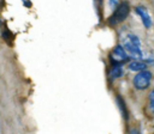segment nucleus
Listing matches in <instances>:
<instances>
[{
    "instance_id": "1",
    "label": "nucleus",
    "mask_w": 154,
    "mask_h": 134,
    "mask_svg": "<svg viewBox=\"0 0 154 134\" xmlns=\"http://www.w3.org/2000/svg\"><path fill=\"white\" fill-rule=\"evenodd\" d=\"M123 47H124V49L126 50V53L131 57H134V59H142L143 53H142V49H141V42H140L137 36L131 35V34L128 35L124 38Z\"/></svg>"
},
{
    "instance_id": "2",
    "label": "nucleus",
    "mask_w": 154,
    "mask_h": 134,
    "mask_svg": "<svg viewBox=\"0 0 154 134\" xmlns=\"http://www.w3.org/2000/svg\"><path fill=\"white\" fill-rule=\"evenodd\" d=\"M129 12H130L129 2L128 1H122L120 4H118V6L116 7V11L112 13V16L108 18V24L111 26H116V25L120 24L123 20H125Z\"/></svg>"
},
{
    "instance_id": "3",
    "label": "nucleus",
    "mask_w": 154,
    "mask_h": 134,
    "mask_svg": "<svg viewBox=\"0 0 154 134\" xmlns=\"http://www.w3.org/2000/svg\"><path fill=\"white\" fill-rule=\"evenodd\" d=\"M152 78H153V75L149 71H147V69L140 71L134 78V86L137 90H146L150 85Z\"/></svg>"
},
{
    "instance_id": "4",
    "label": "nucleus",
    "mask_w": 154,
    "mask_h": 134,
    "mask_svg": "<svg viewBox=\"0 0 154 134\" xmlns=\"http://www.w3.org/2000/svg\"><path fill=\"white\" fill-rule=\"evenodd\" d=\"M109 59H111V61H112L113 63H122V62L126 61V59H128V53H126V50L124 49L123 45L118 44V45H116V47L113 48V50L111 51Z\"/></svg>"
},
{
    "instance_id": "5",
    "label": "nucleus",
    "mask_w": 154,
    "mask_h": 134,
    "mask_svg": "<svg viewBox=\"0 0 154 134\" xmlns=\"http://www.w3.org/2000/svg\"><path fill=\"white\" fill-rule=\"evenodd\" d=\"M135 11H136V13L141 17L144 28H150V26H152V18H150L149 12L147 11V8H146L144 6H137V7L135 8Z\"/></svg>"
},
{
    "instance_id": "6",
    "label": "nucleus",
    "mask_w": 154,
    "mask_h": 134,
    "mask_svg": "<svg viewBox=\"0 0 154 134\" xmlns=\"http://www.w3.org/2000/svg\"><path fill=\"white\" fill-rule=\"evenodd\" d=\"M128 68L132 72H140V71H143L147 68V63L144 61H140V60H134L131 62H129L128 65Z\"/></svg>"
},
{
    "instance_id": "7",
    "label": "nucleus",
    "mask_w": 154,
    "mask_h": 134,
    "mask_svg": "<svg viewBox=\"0 0 154 134\" xmlns=\"http://www.w3.org/2000/svg\"><path fill=\"white\" fill-rule=\"evenodd\" d=\"M108 75H109L111 79H118V78H120V77L123 75V69H122V67H120L118 63H114V65L111 67V69H109V72H108Z\"/></svg>"
},
{
    "instance_id": "8",
    "label": "nucleus",
    "mask_w": 154,
    "mask_h": 134,
    "mask_svg": "<svg viewBox=\"0 0 154 134\" xmlns=\"http://www.w3.org/2000/svg\"><path fill=\"white\" fill-rule=\"evenodd\" d=\"M117 104L119 105V110L122 111V114H123V117H124L125 120H128V111H126V105H125V102L123 100V98H122L120 96H118V97H117Z\"/></svg>"
},
{
    "instance_id": "9",
    "label": "nucleus",
    "mask_w": 154,
    "mask_h": 134,
    "mask_svg": "<svg viewBox=\"0 0 154 134\" xmlns=\"http://www.w3.org/2000/svg\"><path fill=\"white\" fill-rule=\"evenodd\" d=\"M108 4H109V6H111L112 8H114L116 5L118 4V0H108Z\"/></svg>"
},
{
    "instance_id": "10",
    "label": "nucleus",
    "mask_w": 154,
    "mask_h": 134,
    "mask_svg": "<svg viewBox=\"0 0 154 134\" xmlns=\"http://www.w3.org/2000/svg\"><path fill=\"white\" fill-rule=\"evenodd\" d=\"M148 97H149V102H154V89L149 92V96Z\"/></svg>"
},
{
    "instance_id": "11",
    "label": "nucleus",
    "mask_w": 154,
    "mask_h": 134,
    "mask_svg": "<svg viewBox=\"0 0 154 134\" xmlns=\"http://www.w3.org/2000/svg\"><path fill=\"white\" fill-rule=\"evenodd\" d=\"M149 109H150V111L154 114V102H149Z\"/></svg>"
},
{
    "instance_id": "12",
    "label": "nucleus",
    "mask_w": 154,
    "mask_h": 134,
    "mask_svg": "<svg viewBox=\"0 0 154 134\" xmlns=\"http://www.w3.org/2000/svg\"><path fill=\"white\" fill-rule=\"evenodd\" d=\"M96 1H97L99 4H101V2H102V0H96Z\"/></svg>"
}]
</instances>
